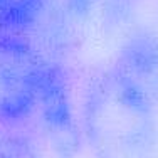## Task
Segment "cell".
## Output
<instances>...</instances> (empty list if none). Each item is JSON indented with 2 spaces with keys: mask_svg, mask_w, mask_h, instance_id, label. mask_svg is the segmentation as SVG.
<instances>
[{
  "mask_svg": "<svg viewBox=\"0 0 158 158\" xmlns=\"http://www.w3.org/2000/svg\"><path fill=\"white\" fill-rule=\"evenodd\" d=\"M156 111L110 67L88 84L82 133L96 158H152L158 145Z\"/></svg>",
  "mask_w": 158,
  "mask_h": 158,
  "instance_id": "1",
  "label": "cell"
},
{
  "mask_svg": "<svg viewBox=\"0 0 158 158\" xmlns=\"http://www.w3.org/2000/svg\"><path fill=\"white\" fill-rule=\"evenodd\" d=\"M49 64L27 35L0 37V128L24 121L37 108Z\"/></svg>",
  "mask_w": 158,
  "mask_h": 158,
  "instance_id": "2",
  "label": "cell"
},
{
  "mask_svg": "<svg viewBox=\"0 0 158 158\" xmlns=\"http://www.w3.org/2000/svg\"><path fill=\"white\" fill-rule=\"evenodd\" d=\"M51 145L62 158H71L79 146V130L71 106L67 77L62 67L51 62L39 93L37 108Z\"/></svg>",
  "mask_w": 158,
  "mask_h": 158,
  "instance_id": "3",
  "label": "cell"
},
{
  "mask_svg": "<svg viewBox=\"0 0 158 158\" xmlns=\"http://www.w3.org/2000/svg\"><path fill=\"white\" fill-rule=\"evenodd\" d=\"M111 69L158 110V34H131L121 44Z\"/></svg>",
  "mask_w": 158,
  "mask_h": 158,
  "instance_id": "4",
  "label": "cell"
},
{
  "mask_svg": "<svg viewBox=\"0 0 158 158\" xmlns=\"http://www.w3.org/2000/svg\"><path fill=\"white\" fill-rule=\"evenodd\" d=\"M47 0H0V37L27 35L40 24Z\"/></svg>",
  "mask_w": 158,
  "mask_h": 158,
  "instance_id": "5",
  "label": "cell"
},
{
  "mask_svg": "<svg viewBox=\"0 0 158 158\" xmlns=\"http://www.w3.org/2000/svg\"><path fill=\"white\" fill-rule=\"evenodd\" d=\"M0 158H39L32 143L20 133L0 130Z\"/></svg>",
  "mask_w": 158,
  "mask_h": 158,
  "instance_id": "6",
  "label": "cell"
}]
</instances>
